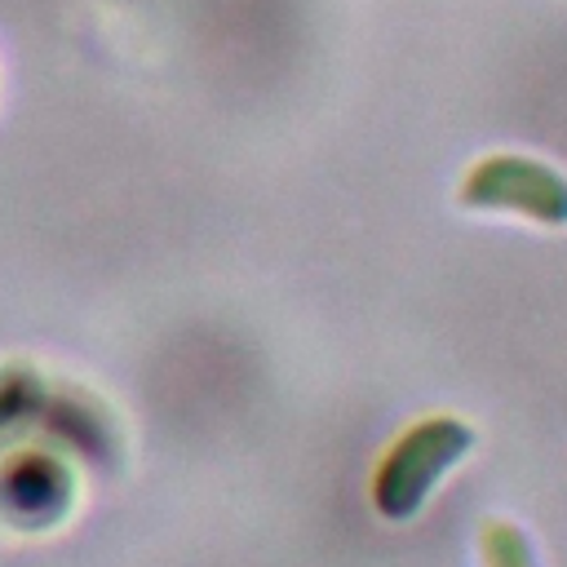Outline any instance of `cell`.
Here are the masks:
<instances>
[{
	"label": "cell",
	"mask_w": 567,
	"mask_h": 567,
	"mask_svg": "<svg viewBox=\"0 0 567 567\" xmlns=\"http://www.w3.org/2000/svg\"><path fill=\"white\" fill-rule=\"evenodd\" d=\"M483 563L487 567H536V554H532V545H527V536L514 527V523H501V518H492L487 527H483Z\"/></svg>",
	"instance_id": "cell-3"
},
{
	"label": "cell",
	"mask_w": 567,
	"mask_h": 567,
	"mask_svg": "<svg viewBox=\"0 0 567 567\" xmlns=\"http://www.w3.org/2000/svg\"><path fill=\"white\" fill-rule=\"evenodd\" d=\"M470 447V425L461 416H425L416 425H408L394 447L381 456L377 478H372V501L385 518H408L421 509V501L430 496V487L439 483V474H447Z\"/></svg>",
	"instance_id": "cell-1"
},
{
	"label": "cell",
	"mask_w": 567,
	"mask_h": 567,
	"mask_svg": "<svg viewBox=\"0 0 567 567\" xmlns=\"http://www.w3.org/2000/svg\"><path fill=\"white\" fill-rule=\"evenodd\" d=\"M461 204L518 213L540 226L567 221V177L532 155H487L461 182Z\"/></svg>",
	"instance_id": "cell-2"
}]
</instances>
